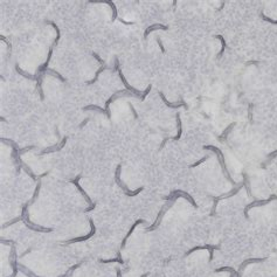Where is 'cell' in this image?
<instances>
[{"label": "cell", "instance_id": "4316f807", "mask_svg": "<svg viewBox=\"0 0 277 277\" xmlns=\"http://www.w3.org/2000/svg\"><path fill=\"white\" fill-rule=\"evenodd\" d=\"M253 109H254V104L249 103L248 104V119H249L250 123L253 122Z\"/></svg>", "mask_w": 277, "mask_h": 277}, {"label": "cell", "instance_id": "d6986e66", "mask_svg": "<svg viewBox=\"0 0 277 277\" xmlns=\"http://www.w3.org/2000/svg\"><path fill=\"white\" fill-rule=\"evenodd\" d=\"M215 38L221 41V49H220V51H219V54H218V56H216L218 59H221L222 55H223V53H225V50H226V48H227V44H226V41H225V39H223L222 35L218 34V35H215Z\"/></svg>", "mask_w": 277, "mask_h": 277}, {"label": "cell", "instance_id": "7a4b0ae2", "mask_svg": "<svg viewBox=\"0 0 277 277\" xmlns=\"http://www.w3.org/2000/svg\"><path fill=\"white\" fill-rule=\"evenodd\" d=\"M115 70L118 73V75H119V77H121V80H122V82H123V84H124L125 89H126L128 91L132 92L136 97L140 98V96H141V94H143V92L137 90V89H135V88H132V87L128 83V81L125 80V77H124V75H123V73H122V70H121V68H119V61H118V59H117V57H115Z\"/></svg>", "mask_w": 277, "mask_h": 277}, {"label": "cell", "instance_id": "9c48e42d", "mask_svg": "<svg viewBox=\"0 0 277 277\" xmlns=\"http://www.w3.org/2000/svg\"><path fill=\"white\" fill-rule=\"evenodd\" d=\"M219 246H211V244H205V246H198V247H193L192 249H189L187 253H186V255H189V254H192L193 251H196V250H200V249H206V250H208L209 251V261H212L213 260V251L214 250H219Z\"/></svg>", "mask_w": 277, "mask_h": 277}, {"label": "cell", "instance_id": "2e32d148", "mask_svg": "<svg viewBox=\"0 0 277 277\" xmlns=\"http://www.w3.org/2000/svg\"><path fill=\"white\" fill-rule=\"evenodd\" d=\"M66 141H67V137H63V139L60 141V144L56 146V147H48V148H46V150H44L42 152H41V154H45V153H50V152H55V151H59V150H61L63 146H64V144H66Z\"/></svg>", "mask_w": 277, "mask_h": 277}, {"label": "cell", "instance_id": "8fae6325", "mask_svg": "<svg viewBox=\"0 0 277 277\" xmlns=\"http://www.w3.org/2000/svg\"><path fill=\"white\" fill-rule=\"evenodd\" d=\"M167 26H165V25H161V24H154V25H151V26H148L146 29H145V32H144V38L146 39L148 35H150V33L151 32H153V31H157V29H163V31H167Z\"/></svg>", "mask_w": 277, "mask_h": 277}, {"label": "cell", "instance_id": "7402d4cb", "mask_svg": "<svg viewBox=\"0 0 277 277\" xmlns=\"http://www.w3.org/2000/svg\"><path fill=\"white\" fill-rule=\"evenodd\" d=\"M264 261V258H249V260H246L242 264H241V267H240V269H238V273L240 271H242L244 268H246V266H248V264H250V263H256V262H263Z\"/></svg>", "mask_w": 277, "mask_h": 277}, {"label": "cell", "instance_id": "d590c367", "mask_svg": "<svg viewBox=\"0 0 277 277\" xmlns=\"http://www.w3.org/2000/svg\"><path fill=\"white\" fill-rule=\"evenodd\" d=\"M95 207H96V203H95V202H94V203H92V205H90V206H89V207H88V208H87V209H86V212H90V211H92V209H94V208H95Z\"/></svg>", "mask_w": 277, "mask_h": 277}, {"label": "cell", "instance_id": "f1b7e54d", "mask_svg": "<svg viewBox=\"0 0 277 277\" xmlns=\"http://www.w3.org/2000/svg\"><path fill=\"white\" fill-rule=\"evenodd\" d=\"M207 159H208V156H205L203 158H201V159H200V160H198L196 163H194V164H192V165H191V167H192V168H193V167H196V166H199L200 164H202V163H205V161H206Z\"/></svg>", "mask_w": 277, "mask_h": 277}, {"label": "cell", "instance_id": "44dd1931", "mask_svg": "<svg viewBox=\"0 0 277 277\" xmlns=\"http://www.w3.org/2000/svg\"><path fill=\"white\" fill-rule=\"evenodd\" d=\"M99 2H105L106 5H109V6L111 7V9H112V20L115 21V20L117 19L118 12H117V7H116V5L114 4V1H111V0H105V1H99Z\"/></svg>", "mask_w": 277, "mask_h": 277}, {"label": "cell", "instance_id": "ac0fdd59", "mask_svg": "<svg viewBox=\"0 0 277 277\" xmlns=\"http://www.w3.org/2000/svg\"><path fill=\"white\" fill-rule=\"evenodd\" d=\"M235 125H236V123H235V122H233L231 124H229V125L226 128V130H225V131H223V132H222V134L219 136V140H220V141H225V140L227 139V137H228L229 132H231V130H233V128H234Z\"/></svg>", "mask_w": 277, "mask_h": 277}, {"label": "cell", "instance_id": "52a82bcc", "mask_svg": "<svg viewBox=\"0 0 277 277\" xmlns=\"http://www.w3.org/2000/svg\"><path fill=\"white\" fill-rule=\"evenodd\" d=\"M242 187H244V184H241L238 187H235L233 191H231L228 194H225V195H219V196H213V208H212V215H214L215 214V209H216V205H218V202H219V200H221V199H226V198H229V196H233V195H235L237 192H240V189L242 188Z\"/></svg>", "mask_w": 277, "mask_h": 277}, {"label": "cell", "instance_id": "7c38bea8", "mask_svg": "<svg viewBox=\"0 0 277 277\" xmlns=\"http://www.w3.org/2000/svg\"><path fill=\"white\" fill-rule=\"evenodd\" d=\"M80 179H81V174H80V176H77V177H76V178H75V179H74V180H73L71 183H73V184H74V185H75V186H76V187H77V188H79V191H80V192H81V194H82V195L84 196V199L87 200V202H88L89 205H92L94 202H92V201H91V199H90V196H89V195H88V194L86 193V191H84V189H83V188H82V187L80 186V184H79V181H80Z\"/></svg>", "mask_w": 277, "mask_h": 277}, {"label": "cell", "instance_id": "5b68a950", "mask_svg": "<svg viewBox=\"0 0 277 277\" xmlns=\"http://www.w3.org/2000/svg\"><path fill=\"white\" fill-rule=\"evenodd\" d=\"M273 200H277V195H275V194H271V195H270L268 199H264V200H255V201L250 202L249 205H247V206H246V208H244V216H246V219H249L248 211H249L250 208H254V207H260V206L268 205V203H269V202H271Z\"/></svg>", "mask_w": 277, "mask_h": 277}, {"label": "cell", "instance_id": "ba28073f", "mask_svg": "<svg viewBox=\"0 0 277 277\" xmlns=\"http://www.w3.org/2000/svg\"><path fill=\"white\" fill-rule=\"evenodd\" d=\"M159 96L161 97V99H163V102L165 103V105H167L168 108H173V109H179V108H185V109H188V106H187V104L185 103L183 99H179L178 102H170L165 96H164V94L161 91H159Z\"/></svg>", "mask_w": 277, "mask_h": 277}, {"label": "cell", "instance_id": "4dcf8cb0", "mask_svg": "<svg viewBox=\"0 0 277 277\" xmlns=\"http://www.w3.org/2000/svg\"><path fill=\"white\" fill-rule=\"evenodd\" d=\"M92 56H94V57H95V59H96V60L99 62V64H101V66H105V62H104V61H103V60L99 57V55H98L97 53H92Z\"/></svg>", "mask_w": 277, "mask_h": 277}, {"label": "cell", "instance_id": "8d00e7d4", "mask_svg": "<svg viewBox=\"0 0 277 277\" xmlns=\"http://www.w3.org/2000/svg\"><path fill=\"white\" fill-rule=\"evenodd\" d=\"M121 22H123L124 25H132V22H130V21H125V20H123V19H118Z\"/></svg>", "mask_w": 277, "mask_h": 277}, {"label": "cell", "instance_id": "277c9868", "mask_svg": "<svg viewBox=\"0 0 277 277\" xmlns=\"http://www.w3.org/2000/svg\"><path fill=\"white\" fill-rule=\"evenodd\" d=\"M121 167H122V165H118L117 167H116V176H115V180H116V183L118 184V186H121L122 188H123V191H124V193L128 195V196H136V195H138L139 193L144 189L143 187H139L138 189H136V191H134V192H131L125 185L123 184L122 181H121V177H119V173H121Z\"/></svg>", "mask_w": 277, "mask_h": 277}, {"label": "cell", "instance_id": "ffe728a7", "mask_svg": "<svg viewBox=\"0 0 277 277\" xmlns=\"http://www.w3.org/2000/svg\"><path fill=\"white\" fill-rule=\"evenodd\" d=\"M47 24H49L51 27H54L55 28V31H56V39H55V41H54V44H53V47H55L56 45H57V42H59V40H60V38H61V32H60V28L56 26V24L55 22H53V21H49V20H46Z\"/></svg>", "mask_w": 277, "mask_h": 277}, {"label": "cell", "instance_id": "3957f363", "mask_svg": "<svg viewBox=\"0 0 277 277\" xmlns=\"http://www.w3.org/2000/svg\"><path fill=\"white\" fill-rule=\"evenodd\" d=\"M178 198H185L191 205H193V207H198V205H196V202H195V200L188 194V193H186V192H184V191H173L168 196H166V198H164L165 200H171V201H176Z\"/></svg>", "mask_w": 277, "mask_h": 277}, {"label": "cell", "instance_id": "8992f818", "mask_svg": "<svg viewBox=\"0 0 277 277\" xmlns=\"http://www.w3.org/2000/svg\"><path fill=\"white\" fill-rule=\"evenodd\" d=\"M173 202H174V201H171V202L166 203L165 206H163V208L160 209V213L158 214V216H157L156 221H154V222H153V223H152V225H151V226H150V227H148L146 231H156V229L159 227V225H160V222H161V219H163V216H164V215H165V213H166V212H167V211L171 208V206L173 205Z\"/></svg>", "mask_w": 277, "mask_h": 277}, {"label": "cell", "instance_id": "e0dca14e", "mask_svg": "<svg viewBox=\"0 0 277 277\" xmlns=\"http://www.w3.org/2000/svg\"><path fill=\"white\" fill-rule=\"evenodd\" d=\"M177 125H178V134H177V136L171 138L172 140H179L183 135V124H181V119H180V114H177Z\"/></svg>", "mask_w": 277, "mask_h": 277}, {"label": "cell", "instance_id": "ab89813d", "mask_svg": "<svg viewBox=\"0 0 277 277\" xmlns=\"http://www.w3.org/2000/svg\"><path fill=\"white\" fill-rule=\"evenodd\" d=\"M172 5H173V7L176 8V5H177V0H173V1H172Z\"/></svg>", "mask_w": 277, "mask_h": 277}, {"label": "cell", "instance_id": "83f0119b", "mask_svg": "<svg viewBox=\"0 0 277 277\" xmlns=\"http://www.w3.org/2000/svg\"><path fill=\"white\" fill-rule=\"evenodd\" d=\"M151 89H152V86H151V84H148V86H147V88H146V89L143 91V94H141V96H140V98H139V99H140V101H144V99H145V97H146V96L150 94Z\"/></svg>", "mask_w": 277, "mask_h": 277}, {"label": "cell", "instance_id": "d4e9b609", "mask_svg": "<svg viewBox=\"0 0 277 277\" xmlns=\"http://www.w3.org/2000/svg\"><path fill=\"white\" fill-rule=\"evenodd\" d=\"M47 74H49V75H53V76H55V77H57L60 81H62V82H67L66 81V79L61 75V74H59L56 70H54V69H50V68H48L47 69Z\"/></svg>", "mask_w": 277, "mask_h": 277}, {"label": "cell", "instance_id": "74e56055", "mask_svg": "<svg viewBox=\"0 0 277 277\" xmlns=\"http://www.w3.org/2000/svg\"><path fill=\"white\" fill-rule=\"evenodd\" d=\"M276 156H277V150L276 151H274V152H271V153L269 154V158L271 159V158H274V157H276Z\"/></svg>", "mask_w": 277, "mask_h": 277}, {"label": "cell", "instance_id": "cb8c5ba5", "mask_svg": "<svg viewBox=\"0 0 277 277\" xmlns=\"http://www.w3.org/2000/svg\"><path fill=\"white\" fill-rule=\"evenodd\" d=\"M83 110H84V111H88V110H95V111H99V112H102V114H104V115L106 116V111H105V109H102L101 106H98V105H95V104H90V105H87V106H84V108H83Z\"/></svg>", "mask_w": 277, "mask_h": 277}, {"label": "cell", "instance_id": "f35d334b", "mask_svg": "<svg viewBox=\"0 0 277 277\" xmlns=\"http://www.w3.org/2000/svg\"><path fill=\"white\" fill-rule=\"evenodd\" d=\"M225 4H226V2H225V1H222V2H221V6H220V7L218 8V11H221V9L223 8V6H225Z\"/></svg>", "mask_w": 277, "mask_h": 277}, {"label": "cell", "instance_id": "5bb4252c", "mask_svg": "<svg viewBox=\"0 0 277 277\" xmlns=\"http://www.w3.org/2000/svg\"><path fill=\"white\" fill-rule=\"evenodd\" d=\"M144 222H145V221H144L143 219H139V220H137V221H136V222H135V223L132 225V227L130 228V231H128V234L125 235V237H124V240H123V242H122V249H124V247H125V243H126L128 238H129V237H130V235H131V234L134 233L135 228H136V227H137L138 225H140V223H144Z\"/></svg>", "mask_w": 277, "mask_h": 277}, {"label": "cell", "instance_id": "484cf974", "mask_svg": "<svg viewBox=\"0 0 277 277\" xmlns=\"http://www.w3.org/2000/svg\"><path fill=\"white\" fill-rule=\"evenodd\" d=\"M261 18L264 20V21H267V22H269V24H273V25H277V20H274L273 18H270V16H267L263 12H261Z\"/></svg>", "mask_w": 277, "mask_h": 277}, {"label": "cell", "instance_id": "9a60e30c", "mask_svg": "<svg viewBox=\"0 0 277 277\" xmlns=\"http://www.w3.org/2000/svg\"><path fill=\"white\" fill-rule=\"evenodd\" d=\"M15 70L20 74V75H22L24 77H26V79H28V80H33V81H38V75H32V74H28L27 71H25V70H22L21 68H20V66L19 64H15Z\"/></svg>", "mask_w": 277, "mask_h": 277}, {"label": "cell", "instance_id": "6da1fadb", "mask_svg": "<svg viewBox=\"0 0 277 277\" xmlns=\"http://www.w3.org/2000/svg\"><path fill=\"white\" fill-rule=\"evenodd\" d=\"M203 148H205V150H211V151H213V152L216 154V157H218V159H219V163H220V165H221V168H222V171H223L225 176L227 177V179L231 181V184L235 185V181L231 179V176H229V173H228V171H227L226 163H225V157H223V153L221 152V150H220V148H218L216 146H213V145H205V146H203Z\"/></svg>", "mask_w": 277, "mask_h": 277}, {"label": "cell", "instance_id": "836d02e7", "mask_svg": "<svg viewBox=\"0 0 277 277\" xmlns=\"http://www.w3.org/2000/svg\"><path fill=\"white\" fill-rule=\"evenodd\" d=\"M128 104H129V106H130V109H131V111H132V114H134V117H135V118H138V114L136 112V110H135V108H134V105H132V104H131L130 102H129Z\"/></svg>", "mask_w": 277, "mask_h": 277}, {"label": "cell", "instance_id": "1f68e13d", "mask_svg": "<svg viewBox=\"0 0 277 277\" xmlns=\"http://www.w3.org/2000/svg\"><path fill=\"white\" fill-rule=\"evenodd\" d=\"M157 42H158V46H159V48H160L161 53H165V51H166V49H165V47H164L163 42H161V39H160L159 36H157Z\"/></svg>", "mask_w": 277, "mask_h": 277}, {"label": "cell", "instance_id": "603a6c76", "mask_svg": "<svg viewBox=\"0 0 277 277\" xmlns=\"http://www.w3.org/2000/svg\"><path fill=\"white\" fill-rule=\"evenodd\" d=\"M105 69H108V66H106V64H105V66H101V67L97 69V71H96V74H95V77L92 79L91 81H88L87 83H88V84H94V83H95V82L98 80V76H99V74H101V73H103Z\"/></svg>", "mask_w": 277, "mask_h": 277}, {"label": "cell", "instance_id": "d6a6232c", "mask_svg": "<svg viewBox=\"0 0 277 277\" xmlns=\"http://www.w3.org/2000/svg\"><path fill=\"white\" fill-rule=\"evenodd\" d=\"M101 262H104V263H110V262H119V263H123V261L121 258H114V260H101Z\"/></svg>", "mask_w": 277, "mask_h": 277}, {"label": "cell", "instance_id": "f546056e", "mask_svg": "<svg viewBox=\"0 0 277 277\" xmlns=\"http://www.w3.org/2000/svg\"><path fill=\"white\" fill-rule=\"evenodd\" d=\"M0 39H1V41H2V42H5V44H6V46H7V50H8V54H9V53H11V50H12V46H11L9 41H8L4 35H1V36H0Z\"/></svg>", "mask_w": 277, "mask_h": 277}, {"label": "cell", "instance_id": "30bf717a", "mask_svg": "<svg viewBox=\"0 0 277 277\" xmlns=\"http://www.w3.org/2000/svg\"><path fill=\"white\" fill-rule=\"evenodd\" d=\"M89 222H90V227H91V231H90V233H88V234H87V235H84V236H80V237H76V238L69 240V241L64 242V244H69V243H75V242H81V241L89 240L92 235L95 234V231H96V229H95V226H94V222H92V220H89Z\"/></svg>", "mask_w": 277, "mask_h": 277}, {"label": "cell", "instance_id": "e575fe53", "mask_svg": "<svg viewBox=\"0 0 277 277\" xmlns=\"http://www.w3.org/2000/svg\"><path fill=\"white\" fill-rule=\"evenodd\" d=\"M89 121H90V118H86V119H84V121H83V122L80 124V128H83V126H84V125H86V124H87Z\"/></svg>", "mask_w": 277, "mask_h": 277}, {"label": "cell", "instance_id": "4fadbf2b", "mask_svg": "<svg viewBox=\"0 0 277 277\" xmlns=\"http://www.w3.org/2000/svg\"><path fill=\"white\" fill-rule=\"evenodd\" d=\"M53 48L54 47L51 46L50 48H49V51H48V56H47V61L44 63V64H41L40 67H39V69H38V75L39 74H47V69H48V64H49V62H50V59H51V55H53Z\"/></svg>", "mask_w": 277, "mask_h": 277}]
</instances>
